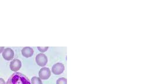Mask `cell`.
<instances>
[{"label": "cell", "instance_id": "obj_7", "mask_svg": "<svg viewBox=\"0 0 150 84\" xmlns=\"http://www.w3.org/2000/svg\"><path fill=\"white\" fill-rule=\"evenodd\" d=\"M22 53L23 56L28 58L33 55L34 50L32 48L30 47H25L22 50Z\"/></svg>", "mask_w": 150, "mask_h": 84}, {"label": "cell", "instance_id": "obj_1", "mask_svg": "<svg viewBox=\"0 0 150 84\" xmlns=\"http://www.w3.org/2000/svg\"><path fill=\"white\" fill-rule=\"evenodd\" d=\"M6 84H31L29 78L24 74L15 72L10 77Z\"/></svg>", "mask_w": 150, "mask_h": 84}, {"label": "cell", "instance_id": "obj_4", "mask_svg": "<svg viewBox=\"0 0 150 84\" xmlns=\"http://www.w3.org/2000/svg\"><path fill=\"white\" fill-rule=\"evenodd\" d=\"M40 78L42 80H47L50 77L51 73L50 70L49 68L44 67L40 70L39 73Z\"/></svg>", "mask_w": 150, "mask_h": 84}, {"label": "cell", "instance_id": "obj_12", "mask_svg": "<svg viewBox=\"0 0 150 84\" xmlns=\"http://www.w3.org/2000/svg\"><path fill=\"white\" fill-rule=\"evenodd\" d=\"M4 47H0V53H1L3 51Z\"/></svg>", "mask_w": 150, "mask_h": 84}, {"label": "cell", "instance_id": "obj_6", "mask_svg": "<svg viewBox=\"0 0 150 84\" xmlns=\"http://www.w3.org/2000/svg\"><path fill=\"white\" fill-rule=\"evenodd\" d=\"M10 67L12 71L16 72L21 67L22 62L18 59H14L11 62Z\"/></svg>", "mask_w": 150, "mask_h": 84}, {"label": "cell", "instance_id": "obj_11", "mask_svg": "<svg viewBox=\"0 0 150 84\" xmlns=\"http://www.w3.org/2000/svg\"><path fill=\"white\" fill-rule=\"evenodd\" d=\"M0 84H6L5 81L2 78H0Z\"/></svg>", "mask_w": 150, "mask_h": 84}, {"label": "cell", "instance_id": "obj_9", "mask_svg": "<svg viewBox=\"0 0 150 84\" xmlns=\"http://www.w3.org/2000/svg\"><path fill=\"white\" fill-rule=\"evenodd\" d=\"M56 84H67V79L64 77L60 78L57 80Z\"/></svg>", "mask_w": 150, "mask_h": 84}, {"label": "cell", "instance_id": "obj_5", "mask_svg": "<svg viewBox=\"0 0 150 84\" xmlns=\"http://www.w3.org/2000/svg\"><path fill=\"white\" fill-rule=\"evenodd\" d=\"M2 56L5 60L10 61L14 58V52L11 48H7L4 50L2 54Z\"/></svg>", "mask_w": 150, "mask_h": 84}, {"label": "cell", "instance_id": "obj_8", "mask_svg": "<svg viewBox=\"0 0 150 84\" xmlns=\"http://www.w3.org/2000/svg\"><path fill=\"white\" fill-rule=\"evenodd\" d=\"M32 84H43L41 79L37 77L34 76L31 79Z\"/></svg>", "mask_w": 150, "mask_h": 84}, {"label": "cell", "instance_id": "obj_10", "mask_svg": "<svg viewBox=\"0 0 150 84\" xmlns=\"http://www.w3.org/2000/svg\"><path fill=\"white\" fill-rule=\"evenodd\" d=\"M49 47H37L39 50L42 52H44L47 51L49 48Z\"/></svg>", "mask_w": 150, "mask_h": 84}, {"label": "cell", "instance_id": "obj_3", "mask_svg": "<svg viewBox=\"0 0 150 84\" xmlns=\"http://www.w3.org/2000/svg\"><path fill=\"white\" fill-rule=\"evenodd\" d=\"M65 69V66L63 64L58 62L53 66L52 68V71L54 74L59 75L63 72Z\"/></svg>", "mask_w": 150, "mask_h": 84}, {"label": "cell", "instance_id": "obj_2", "mask_svg": "<svg viewBox=\"0 0 150 84\" xmlns=\"http://www.w3.org/2000/svg\"><path fill=\"white\" fill-rule=\"evenodd\" d=\"M48 58L46 55L42 53L38 54L36 57V61L39 66L43 67L45 66L48 62Z\"/></svg>", "mask_w": 150, "mask_h": 84}]
</instances>
